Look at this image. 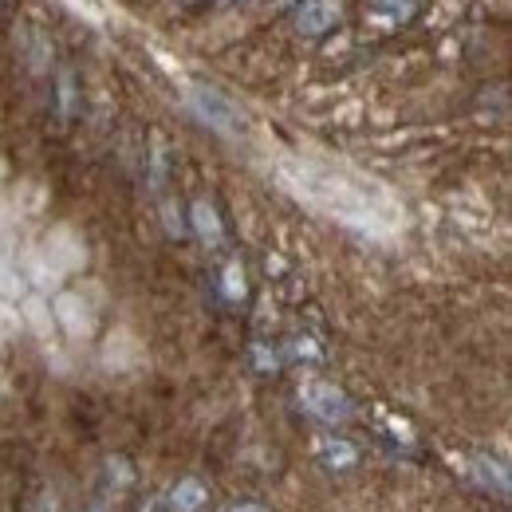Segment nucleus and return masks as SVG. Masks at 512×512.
<instances>
[{
  "mask_svg": "<svg viewBox=\"0 0 512 512\" xmlns=\"http://www.w3.org/2000/svg\"><path fill=\"white\" fill-rule=\"evenodd\" d=\"M146 359V347L138 343V335L127 331V327H115L111 335H107V343H103V367L107 371H134L138 363Z\"/></svg>",
  "mask_w": 512,
  "mask_h": 512,
  "instance_id": "0eeeda50",
  "label": "nucleus"
},
{
  "mask_svg": "<svg viewBox=\"0 0 512 512\" xmlns=\"http://www.w3.org/2000/svg\"><path fill=\"white\" fill-rule=\"evenodd\" d=\"M162 221H166V233L170 237H182L186 233V221H182V213H178L174 201H162Z\"/></svg>",
  "mask_w": 512,
  "mask_h": 512,
  "instance_id": "aec40b11",
  "label": "nucleus"
},
{
  "mask_svg": "<svg viewBox=\"0 0 512 512\" xmlns=\"http://www.w3.org/2000/svg\"><path fill=\"white\" fill-rule=\"evenodd\" d=\"M225 512H268L264 505H253V501H241V505H229Z\"/></svg>",
  "mask_w": 512,
  "mask_h": 512,
  "instance_id": "393cba45",
  "label": "nucleus"
},
{
  "mask_svg": "<svg viewBox=\"0 0 512 512\" xmlns=\"http://www.w3.org/2000/svg\"><path fill=\"white\" fill-rule=\"evenodd\" d=\"M28 512H56V497L52 493H40L36 501H32V509Z\"/></svg>",
  "mask_w": 512,
  "mask_h": 512,
  "instance_id": "5701e85b",
  "label": "nucleus"
},
{
  "mask_svg": "<svg viewBox=\"0 0 512 512\" xmlns=\"http://www.w3.org/2000/svg\"><path fill=\"white\" fill-rule=\"evenodd\" d=\"M166 182V146H162V138H154V146H150V186L158 190Z\"/></svg>",
  "mask_w": 512,
  "mask_h": 512,
  "instance_id": "f3484780",
  "label": "nucleus"
},
{
  "mask_svg": "<svg viewBox=\"0 0 512 512\" xmlns=\"http://www.w3.org/2000/svg\"><path fill=\"white\" fill-rule=\"evenodd\" d=\"M296 355H308V359H320V347L312 343V339H296V347H292Z\"/></svg>",
  "mask_w": 512,
  "mask_h": 512,
  "instance_id": "b1692460",
  "label": "nucleus"
},
{
  "mask_svg": "<svg viewBox=\"0 0 512 512\" xmlns=\"http://www.w3.org/2000/svg\"><path fill=\"white\" fill-rule=\"evenodd\" d=\"M221 292H225V300H245V292H249V284H245V268L233 260V264H225V272H221Z\"/></svg>",
  "mask_w": 512,
  "mask_h": 512,
  "instance_id": "f8f14e48",
  "label": "nucleus"
},
{
  "mask_svg": "<svg viewBox=\"0 0 512 512\" xmlns=\"http://www.w3.org/2000/svg\"><path fill=\"white\" fill-rule=\"evenodd\" d=\"M355 457H359V453H355L351 442H327V446H323V461H327V465H339V469H343V465H355Z\"/></svg>",
  "mask_w": 512,
  "mask_h": 512,
  "instance_id": "dca6fc26",
  "label": "nucleus"
},
{
  "mask_svg": "<svg viewBox=\"0 0 512 512\" xmlns=\"http://www.w3.org/2000/svg\"><path fill=\"white\" fill-rule=\"evenodd\" d=\"M24 323H20V308H12V300H4L0 296V339H8V335H16Z\"/></svg>",
  "mask_w": 512,
  "mask_h": 512,
  "instance_id": "a211bd4d",
  "label": "nucleus"
},
{
  "mask_svg": "<svg viewBox=\"0 0 512 512\" xmlns=\"http://www.w3.org/2000/svg\"><path fill=\"white\" fill-rule=\"evenodd\" d=\"M371 8H375V16H386L394 24H406L418 12V0H371Z\"/></svg>",
  "mask_w": 512,
  "mask_h": 512,
  "instance_id": "ddd939ff",
  "label": "nucleus"
},
{
  "mask_svg": "<svg viewBox=\"0 0 512 512\" xmlns=\"http://www.w3.org/2000/svg\"><path fill=\"white\" fill-rule=\"evenodd\" d=\"M44 260L60 272V276H71V272H83L87 268V241L71 229V225H52L44 245H40Z\"/></svg>",
  "mask_w": 512,
  "mask_h": 512,
  "instance_id": "20e7f679",
  "label": "nucleus"
},
{
  "mask_svg": "<svg viewBox=\"0 0 512 512\" xmlns=\"http://www.w3.org/2000/svg\"><path fill=\"white\" fill-rule=\"evenodd\" d=\"M190 107L197 111V119H201V123H209V127L217 130V134H225V138H237V134L245 130V115H241V107H237L233 99H225L221 91L193 87Z\"/></svg>",
  "mask_w": 512,
  "mask_h": 512,
  "instance_id": "7ed1b4c3",
  "label": "nucleus"
},
{
  "mask_svg": "<svg viewBox=\"0 0 512 512\" xmlns=\"http://www.w3.org/2000/svg\"><path fill=\"white\" fill-rule=\"evenodd\" d=\"M56 103H60V115L64 119L79 115V87H75V71L71 67H64L60 79H56Z\"/></svg>",
  "mask_w": 512,
  "mask_h": 512,
  "instance_id": "9b49d317",
  "label": "nucleus"
},
{
  "mask_svg": "<svg viewBox=\"0 0 512 512\" xmlns=\"http://www.w3.org/2000/svg\"><path fill=\"white\" fill-rule=\"evenodd\" d=\"M52 316H56V327L67 331L71 339H91L99 327V312L91 308V300L83 292H60L52 300Z\"/></svg>",
  "mask_w": 512,
  "mask_h": 512,
  "instance_id": "39448f33",
  "label": "nucleus"
},
{
  "mask_svg": "<svg viewBox=\"0 0 512 512\" xmlns=\"http://www.w3.org/2000/svg\"><path fill=\"white\" fill-rule=\"evenodd\" d=\"M296 32L300 36H327L339 16H343V0H296Z\"/></svg>",
  "mask_w": 512,
  "mask_h": 512,
  "instance_id": "423d86ee",
  "label": "nucleus"
},
{
  "mask_svg": "<svg viewBox=\"0 0 512 512\" xmlns=\"http://www.w3.org/2000/svg\"><path fill=\"white\" fill-rule=\"evenodd\" d=\"M300 197H308L312 205H320L327 213H335V217H343V221H359V225H367L371 221V201H367V193L355 190L347 178H339V174H327V170H300L296 178H288Z\"/></svg>",
  "mask_w": 512,
  "mask_h": 512,
  "instance_id": "f257e3e1",
  "label": "nucleus"
},
{
  "mask_svg": "<svg viewBox=\"0 0 512 512\" xmlns=\"http://www.w3.org/2000/svg\"><path fill=\"white\" fill-rule=\"evenodd\" d=\"M296 0H272V8H292Z\"/></svg>",
  "mask_w": 512,
  "mask_h": 512,
  "instance_id": "bb28decb",
  "label": "nucleus"
},
{
  "mask_svg": "<svg viewBox=\"0 0 512 512\" xmlns=\"http://www.w3.org/2000/svg\"><path fill=\"white\" fill-rule=\"evenodd\" d=\"M0 296H4V300H16V296H20V276H16L4 260H0Z\"/></svg>",
  "mask_w": 512,
  "mask_h": 512,
  "instance_id": "412c9836",
  "label": "nucleus"
},
{
  "mask_svg": "<svg viewBox=\"0 0 512 512\" xmlns=\"http://www.w3.org/2000/svg\"><path fill=\"white\" fill-rule=\"evenodd\" d=\"M217 4H221V8H233V4H241V0H217Z\"/></svg>",
  "mask_w": 512,
  "mask_h": 512,
  "instance_id": "cd10ccee",
  "label": "nucleus"
},
{
  "mask_svg": "<svg viewBox=\"0 0 512 512\" xmlns=\"http://www.w3.org/2000/svg\"><path fill=\"white\" fill-rule=\"evenodd\" d=\"M107 477H111V485L127 489L130 481H134V469H130L127 457H111V461H107Z\"/></svg>",
  "mask_w": 512,
  "mask_h": 512,
  "instance_id": "6ab92c4d",
  "label": "nucleus"
},
{
  "mask_svg": "<svg viewBox=\"0 0 512 512\" xmlns=\"http://www.w3.org/2000/svg\"><path fill=\"white\" fill-rule=\"evenodd\" d=\"M0 394H8V375H4V367H0Z\"/></svg>",
  "mask_w": 512,
  "mask_h": 512,
  "instance_id": "a878e982",
  "label": "nucleus"
},
{
  "mask_svg": "<svg viewBox=\"0 0 512 512\" xmlns=\"http://www.w3.org/2000/svg\"><path fill=\"white\" fill-rule=\"evenodd\" d=\"M28 280H36L40 288H48V284H60L64 276H60V272H56V268L44 260V253H40V249H36V253H28Z\"/></svg>",
  "mask_w": 512,
  "mask_h": 512,
  "instance_id": "4468645a",
  "label": "nucleus"
},
{
  "mask_svg": "<svg viewBox=\"0 0 512 512\" xmlns=\"http://www.w3.org/2000/svg\"><path fill=\"white\" fill-rule=\"evenodd\" d=\"M95 512H99V509H95Z\"/></svg>",
  "mask_w": 512,
  "mask_h": 512,
  "instance_id": "c756f323",
  "label": "nucleus"
},
{
  "mask_svg": "<svg viewBox=\"0 0 512 512\" xmlns=\"http://www.w3.org/2000/svg\"><path fill=\"white\" fill-rule=\"evenodd\" d=\"M190 225L193 233L209 245V249H217L221 241H225V225H221V217H217V209L209 205V201H193L190 205Z\"/></svg>",
  "mask_w": 512,
  "mask_h": 512,
  "instance_id": "9d476101",
  "label": "nucleus"
},
{
  "mask_svg": "<svg viewBox=\"0 0 512 512\" xmlns=\"http://www.w3.org/2000/svg\"><path fill=\"white\" fill-rule=\"evenodd\" d=\"M209 505V489H205V481H197V477H182L174 489H170V497H166V509L170 512H201Z\"/></svg>",
  "mask_w": 512,
  "mask_h": 512,
  "instance_id": "1a4fd4ad",
  "label": "nucleus"
},
{
  "mask_svg": "<svg viewBox=\"0 0 512 512\" xmlns=\"http://www.w3.org/2000/svg\"><path fill=\"white\" fill-rule=\"evenodd\" d=\"M300 402H304V410L312 418H320L327 426H343L355 414V402L335 383H323V379H304L300 383Z\"/></svg>",
  "mask_w": 512,
  "mask_h": 512,
  "instance_id": "f03ea898",
  "label": "nucleus"
},
{
  "mask_svg": "<svg viewBox=\"0 0 512 512\" xmlns=\"http://www.w3.org/2000/svg\"><path fill=\"white\" fill-rule=\"evenodd\" d=\"M20 323H24L36 339H44V343L60 331V327H56V316H52V304H48L44 296H24V300H20Z\"/></svg>",
  "mask_w": 512,
  "mask_h": 512,
  "instance_id": "6e6552de",
  "label": "nucleus"
},
{
  "mask_svg": "<svg viewBox=\"0 0 512 512\" xmlns=\"http://www.w3.org/2000/svg\"><path fill=\"white\" fill-rule=\"evenodd\" d=\"M253 359H256V367H260V371H276V367H280L276 351H268L264 343H256V347H253Z\"/></svg>",
  "mask_w": 512,
  "mask_h": 512,
  "instance_id": "4be33fe9",
  "label": "nucleus"
},
{
  "mask_svg": "<svg viewBox=\"0 0 512 512\" xmlns=\"http://www.w3.org/2000/svg\"><path fill=\"white\" fill-rule=\"evenodd\" d=\"M0 4H4V0H0Z\"/></svg>",
  "mask_w": 512,
  "mask_h": 512,
  "instance_id": "c85d7f7f",
  "label": "nucleus"
},
{
  "mask_svg": "<svg viewBox=\"0 0 512 512\" xmlns=\"http://www.w3.org/2000/svg\"><path fill=\"white\" fill-rule=\"evenodd\" d=\"M28 40H32V71H48V60H52V40H48V32H40V28H28Z\"/></svg>",
  "mask_w": 512,
  "mask_h": 512,
  "instance_id": "2eb2a0df",
  "label": "nucleus"
}]
</instances>
